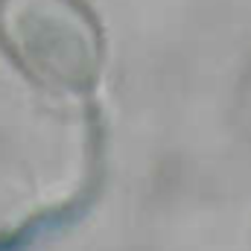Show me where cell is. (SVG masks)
<instances>
[{
  "label": "cell",
  "instance_id": "6da1fadb",
  "mask_svg": "<svg viewBox=\"0 0 251 251\" xmlns=\"http://www.w3.org/2000/svg\"><path fill=\"white\" fill-rule=\"evenodd\" d=\"M0 38L50 91L82 94L100 76V32L79 0H0Z\"/></svg>",
  "mask_w": 251,
  "mask_h": 251
}]
</instances>
